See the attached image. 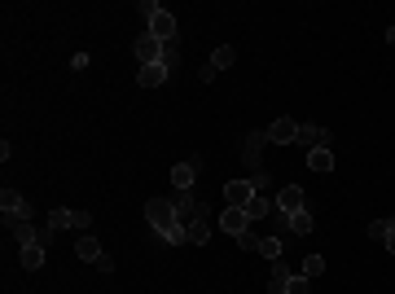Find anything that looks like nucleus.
Segmentation results:
<instances>
[{"instance_id":"f257e3e1","label":"nucleus","mask_w":395,"mask_h":294,"mask_svg":"<svg viewBox=\"0 0 395 294\" xmlns=\"http://www.w3.org/2000/svg\"><path fill=\"white\" fill-rule=\"evenodd\" d=\"M141 14H145V22H150L145 31L154 35V40H163V44H172V40H176V18L167 14L159 0H141Z\"/></svg>"},{"instance_id":"f03ea898","label":"nucleus","mask_w":395,"mask_h":294,"mask_svg":"<svg viewBox=\"0 0 395 294\" xmlns=\"http://www.w3.org/2000/svg\"><path fill=\"white\" fill-rule=\"evenodd\" d=\"M185 242L189 246H207L211 242V207L207 202H198V216L185 224Z\"/></svg>"},{"instance_id":"7ed1b4c3","label":"nucleus","mask_w":395,"mask_h":294,"mask_svg":"<svg viewBox=\"0 0 395 294\" xmlns=\"http://www.w3.org/2000/svg\"><path fill=\"white\" fill-rule=\"evenodd\" d=\"M132 53H136V62L141 66H154V62H163V40H154V35H136V44H132Z\"/></svg>"},{"instance_id":"20e7f679","label":"nucleus","mask_w":395,"mask_h":294,"mask_svg":"<svg viewBox=\"0 0 395 294\" xmlns=\"http://www.w3.org/2000/svg\"><path fill=\"white\" fill-rule=\"evenodd\" d=\"M250 224H255V220H250L242 207H224V211H220V229L229 233V238H242Z\"/></svg>"},{"instance_id":"39448f33","label":"nucleus","mask_w":395,"mask_h":294,"mask_svg":"<svg viewBox=\"0 0 395 294\" xmlns=\"http://www.w3.org/2000/svg\"><path fill=\"white\" fill-rule=\"evenodd\" d=\"M198 167H202V154H189L185 162H176V167H172V189H194Z\"/></svg>"},{"instance_id":"423d86ee","label":"nucleus","mask_w":395,"mask_h":294,"mask_svg":"<svg viewBox=\"0 0 395 294\" xmlns=\"http://www.w3.org/2000/svg\"><path fill=\"white\" fill-rule=\"evenodd\" d=\"M330 127H321V123H298V136H294V145H303V149H316V145H330Z\"/></svg>"},{"instance_id":"0eeeda50","label":"nucleus","mask_w":395,"mask_h":294,"mask_svg":"<svg viewBox=\"0 0 395 294\" xmlns=\"http://www.w3.org/2000/svg\"><path fill=\"white\" fill-rule=\"evenodd\" d=\"M0 211H5V216H18V220H31V202L18 189H9V185L0 189Z\"/></svg>"},{"instance_id":"6e6552de","label":"nucleus","mask_w":395,"mask_h":294,"mask_svg":"<svg viewBox=\"0 0 395 294\" xmlns=\"http://www.w3.org/2000/svg\"><path fill=\"white\" fill-rule=\"evenodd\" d=\"M272 207H277V216H294V211H303V189H298V185H285V189H277Z\"/></svg>"},{"instance_id":"1a4fd4ad","label":"nucleus","mask_w":395,"mask_h":294,"mask_svg":"<svg viewBox=\"0 0 395 294\" xmlns=\"http://www.w3.org/2000/svg\"><path fill=\"white\" fill-rule=\"evenodd\" d=\"M250 198H255V185L250 180H229L224 185V207H250Z\"/></svg>"},{"instance_id":"9d476101","label":"nucleus","mask_w":395,"mask_h":294,"mask_svg":"<svg viewBox=\"0 0 395 294\" xmlns=\"http://www.w3.org/2000/svg\"><path fill=\"white\" fill-rule=\"evenodd\" d=\"M263 145H268V132H250V136L242 140V162L250 167V176L263 171V167H259V149H263Z\"/></svg>"},{"instance_id":"9b49d317","label":"nucleus","mask_w":395,"mask_h":294,"mask_svg":"<svg viewBox=\"0 0 395 294\" xmlns=\"http://www.w3.org/2000/svg\"><path fill=\"white\" fill-rule=\"evenodd\" d=\"M263 132H268V140H277V145H294L298 123H294V119H272L268 127H263Z\"/></svg>"},{"instance_id":"f8f14e48","label":"nucleus","mask_w":395,"mask_h":294,"mask_svg":"<svg viewBox=\"0 0 395 294\" xmlns=\"http://www.w3.org/2000/svg\"><path fill=\"white\" fill-rule=\"evenodd\" d=\"M5 224H9V233H14V242H18V246H35V242H40V229H35V224H27V220H18V216H5Z\"/></svg>"},{"instance_id":"ddd939ff","label":"nucleus","mask_w":395,"mask_h":294,"mask_svg":"<svg viewBox=\"0 0 395 294\" xmlns=\"http://www.w3.org/2000/svg\"><path fill=\"white\" fill-rule=\"evenodd\" d=\"M172 207H176V216H181V224H189V220L198 216V202H194V193H189V189H176Z\"/></svg>"},{"instance_id":"4468645a","label":"nucleus","mask_w":395,"mask_h":294,"mask_svg":"<svg viewBox=\"0 0 395 294\" xmlns=\"http://www.w3.org/2000/svg\"><path fill=\"white\" fill-rule=\"evenodd\" d=\"M290 277H294V268L285 264V260H277V264H272V277H268V294H285Z\"/></svg>"},{"instance_id":"2eb2a0df","label":"nucleus","mask_w":395,"mask_h":294,"mask_svg":"<svg viewBox=\"0 0 395 294\" xmlns=\"http://www.w3.org/2000/svg\"><path fill=\"white\" fill-rule=\"evenodd\" d=\"M167 75H172V70H167L163 62H154V66H141V70H136V84H141V88H159Z\"/></svg>"},{"instance_id":"dca6fc26","label":"nucleus","mask_w":395,"mask_h":294,"mask_svg":"<svg viewBox=\"0 0 395 294\" xmlns=\"http://www.w3.org/2000/svg\"><path fill=\"white\" fill-rule=\"evenodd\" d=\"M316 229V220H312V211H294V216H290V233H294V238H307V233H312Z\"/></svg>"},{"instance_id":"f3484780","label":"nucleus","mask_w":395,"mask_h":294,"mask_svg":"<svg viewBox=\"0 0 395 294\" xmlns=\"http://www.w3.org/2000/svg\"><path fill=\"white\" fill-rule=\"evenodd\" d=\"M75 255H79V260H88V264H97L105 251H101V242H97V238H88V233H83L79 246H75Z\"/></svg>"},{"instance_id":"a211bd4d","label":"nucleus","mask_w":395,"mask_h":294,"mask_svg":"<svg viewBox=\"0 0 395 294\" xmlns=\"http://www.w3.org/2000/svg\"><path fill=\"white\" fill-rule=\"evenodd\" d=\"M307 167H312V171H330V167H334V154H330V145H316V149H307Z\"/></svg>"},{"instance_id":"6ab92c4d","label":"nucleus","mask_w":395,"mask_h":294,"mask_svg":"<svg viewBox=\"0 0 395 294\" xmlns=\"http://www.w3.org/2000/svg\"><path fill=\"white\" fill-rule=\"evenodd\" d=\"M22 268H27V273L44 268V246H40V242H35V246H22Z\"/></svg>"},{"instance_id":"aec40b11","label":"nucleus","mask_w":395,"mask_h":294,"mask_svg":"<svg viewBox=\"0 0 395 294\" xmlns=\"http://www.w3.org/2000/svg\"><path fill=\"white\" fill-rule=\"evenodd\" d=\"M272 211H277V207H272V198L255 193V198H250V207H246V216H250V220H263V216H272Z\"/></svg>"},{"instance_id":"412c9836","label":"nucleus","mask_w":395,"mask_h":294,"mask_svg":"<svg viewBox=\"0 0 395 294\" xmlns=\"http://www.w3.org/2000/svg\"><path fill=\"white\" fill-rule=\"evenodd\" d=\"M321 273H325V255H307L303 268H298V277H307V281H316Z\"/></svg>"},{"instance_id":"4be33fe9","label":"nucleus","mask_w":395,"mask_h":294,"mask_svg":"<svg viewBox=\"0 0 395 294\" xmlns=\"http://www.w3.org/2000/svg\"><path fill=\"white\" fill-rule=\"evenodd\" d=\"M49 229H75V211H66V207H57V211H49Z\"/></svg>"},{"instance_id":"5701e85b","label":"nucleus","mask_w":395,"mask_h":294,"mask_svg":"<svg viewBox=\"0 0 395 294\" xmlns=\"http://www.w3.org/2000/svg\"><path fill=\"white\" fill-rule=\"evenodd\" d=\"M233 62H237V49H229V44H220V49L211 53V66H215V70H229Z\"/></svg>"},{"instance_id":"b1692460","label":"nucleus","mask_w":395,"mask_h":294,"mask_svg":"<svg viewBox=\"0 0 395 294\" xmlns=\"http://www.w3.org/2000/svg\"><path fill=\"white\" fill-rule=\"evenodd\" d=\"M259 255L277 264V260H281V238H259Z\"/></svg>"},{"instance_id":"393cba45","label":"nucleus","mask_w":395,"mask_h":294,"mask_svg":"<svg viewBox=\"0 0 395 294\" xmlns=\"http://www.w3.org/2000/svg\"><path fill=\"white\" fill-rule=\"evenodd\" d=\"M285 294H312V281H307V277H290V286H285Z\"/></svg>"},{"instance_id":"a878e982","label":"nucleus","mask_w":395,"mask_h":294,"mask_svg":"<svg viewBox=\"0 0 395 294\" xmlns=\"http://www.w3.org/2000/svg\"><path fill=\"white\" fill-rule=\"evenodd\" d=\"M387 233H391V220H374V224H369V238L374 242H387Z\"/></svg>"},{"instance_id":"bb28decb","label":"nucleus","mask_w":395,"mask_h":294,"mask_svg":"<svg viewBox=\"0 0 395 294\" xmlns=\"http://www.w3.org/2000/svg\"><path fill=\"white\" fill-rule=\"evenodd\" d=\"M176 62H181V49H176V40H172V44H163V66L172 70Z\"/></svg>"},{"instance_id":"cd10ccee","label":"nucleus","mask_w":395,"mask_h":294,"mask_svg":"<svg viewBox=\"0 0 395 294\" xmlns=\"http://www.w3.org/2000/svg\"><path fill=\"white\" fill-rule=\"evenodd\" d=\"M237 246H242V251H259V238H255V233H242V238H237Z\"/></svg>"},{"instance_id":"c85d7f7f","label":"nucleus","mask_w":395,"mask_h":294,"mask_svg":"<svg viewBox=\"0 0 395 294\" xmlns=\"http://www.w3.org/2000/svg\"><path fill=\"white\" fill-rule=\"evenodd\" d=\"M53 238H57V229H49V224H44V229H40V246H44V251L53 246Z\"/></svg>"},{"instance_id":"c756f323","label":"nucleus","mask_w":395,"mask_h":294,"mask_svg":"<svg viewBox=\"0 0 395 294\" xmlns=\"http://www.w3.org/2000/svg\"><path fill=\"white\" fill-rule=\"evenodd\" d=\"M250 185H255V193L268 189V171H255V176H250Z\"/></svg>"},{"instance_id":"7c9ffc66","label":"nucleus","mask_w":395,"mask_h":294,"mask_svg":"<svg viewBox=\"0 0 395 294\" xmlns=\"http://www.w3.org/2000/svg\"><path fill=\"white\" fill-rule=\"evenodd\" d=\"M215 75H220V70H215L211 62H207V66H202V70H198V79H202V84H211V79H215Z\"/></svg>"},{"instance_id":"2f4dec72","label":"nucleus","mask_w":395,"mask_h":294,"mask_svg":"<svg viewBox=\"0 0 395 294\" xmlns=\"http://www.w3.org/2000/svg\"><path fill=\"white\" fill-rule=\"evenodd\" d=\"M382 246H387V251H391V255H395V229H391V233H387V242H382Z\"/></svg>"},{"instance_id":"473e14b6","label":"nucleus","mask_w":395,"mask_h":294,"mask_svg":"<svg viewBox=\"0 0 395 294\" xmlns=\"http://www.w3.org/2000/svg\"><path fill=\"white\" fill-rule=\"evenodd\" d=\"M387 40H391V44H395V27H391V31H387Z\"/></svg>"}]
</instances>
